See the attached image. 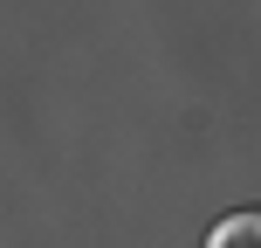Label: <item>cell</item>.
<instances>
[{
    "label": "cell",
    "mask_w": 261,
    "mask_h": 248,
    "mask_svg": "<svg viewBox=\"0 0 261 248\" xmlns=\"http://www.w3.org/2000/svg\"><path fill=\"white\" fill-rule=\"evenodd\" d=\"M206 248H261V207H248V214H227V221L206 235Z\"/></svg>",
    "instance_id": "6da1fadb"
}]
</instances>
